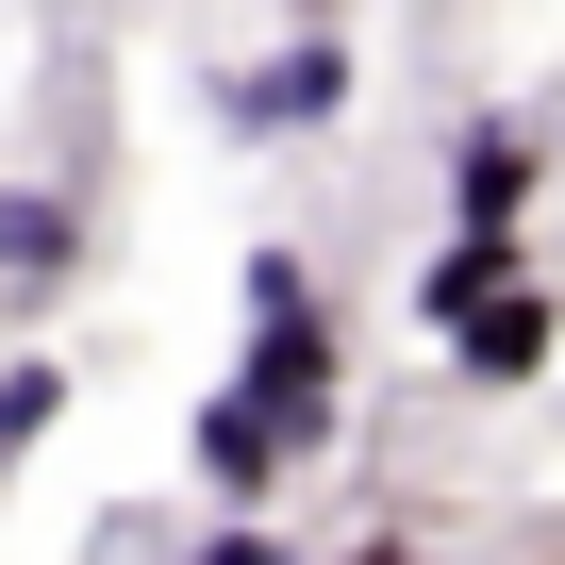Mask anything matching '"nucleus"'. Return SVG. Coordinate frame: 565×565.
<instances>
[{"label": "nucleus", "mask_w": 565, "mask_h": 565, "mask_svg": "<svg viewBox=\"0 0 565 565\" xmlns=\"http://www.w3.org/2000/svg\"><path fill=\"white\" fill-rule=\"evenodd\" d=\"M67 416V366H0V482H18V449Z\"/></svg>", "instance_id": "7"}, {"label": "nucleus", "mask_w": 565, "mask_h": 565, "mask_svg": "<svg viewBox=\"0 0 565 565\" xmlns=\"http://www.w3.org/2000/svg\"><path fill=\"white\" fill-rule=\"evenodd\" d=\"M84 266V200L67 183H0V300H51Z\"/></svg>", "instance_id": "6"}, {"label": "nucleus", "mask_w": 565, "mask_h": 565, "mask_svg": "<svg viewBox=\"0 0 565 565\" xmlns=\"http://www.w3.org/2000/svg\"><path fill=\"white\" fill-rule=\"evenodd\" d=\"M183 449H200V482H216V499H266V482H282V466H300V433H282V416H266V399H249V383H216V399H200V433H183Z\"/></svg>", "instance_id": "5"}, {"label": "nucleus", "mask_w": 565, "mask_h": 565, "mask_svg": "<svg viewBox=\"0 0 565 565\" xmlns=\"http://www.w3.org/2000/svg\"><path fill=\"white\" fill-rule=\"evenodd\" d=\"M350 117V34H282V67H233V134H317Z\"/></svg>", "instance_id": "3"}, {"label": "nucleus", "mask_w": 565, "mask_h": 565, "mask_svg": "<svg viewBox=\"0 0 565 565\" xmlns=\"http://www.w3.org/2000/svg\"><path fill=\"white\" fill-rule=\"evenodd\" d=\"M548 350H565V300H548V282H532V249H515L482 300L449 317V366H466V383H548Z\"/></svg>", "instance_id": "2"}, {"label": "nucleus", "mask_w": 565, "mask_h": 565, "mask_svg": "<svg viewBox=\"0 0 565 565\" xmlns=\"http://www.w3.org/2000/svg\"><path fill=\"white\" fill-rule=\"evenodd\" d=\"M548 200V150L515 134V117H482V134H449V233H515Z\"/></svg>", "instance_id": "4"}, {"label": "nucleus", "mask_w": 565, "mask_h": 565, "mask_svg": "<svg viewBox=\"0 0 565 565\" xmlns=\"http://www.w3.org/2000/svg\"><path fill=\"white\" fill-rule=\"evenodd\" d=\"M233 383L300 433V466L333 449V416H350V350H333V317H317L300 249H249V366H233Z\"/></svg>", "instance_id": "1"}]
</instances>
